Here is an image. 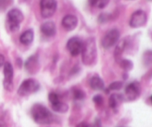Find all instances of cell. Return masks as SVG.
I'll return each mask as SVG.
<instances>
[{"label":"cell","mask_w":152,"mask_h":127,"mask_svg":"<svg viewBox=\"0 0 152 127\" xmlns=\"http://www.w3.org/2000/svg\"><path fill=\"white\" fill-rule=\"evenodd\" d=\"M4 61L5 60H4V56H3L1 54H0V67L4 64V63H5V62H4Z\"/></svg>","instance_id":"cell-28"},{"label":"cell","mask_w":152,"mask_h":127,"mask_svg":"<svg viewBox=\"0 0 152 127\" xmlns=\"http://www.w3.org/2000/svg\"><path fill=\"white\" fill-rule=\"evenodd\" d=\"M40 84L37 80L33 79V78H28L25 80L21 84L18 89V94L19 95L28 96L29 95L35 93L39 89Z\"/></svg>","instance_id":"cell-4"},{"label":"cell","mask_w":152,"mask_h":127,"mask_svg":"<svg viewBox=\"0 0 152 127\" xmlns=\"http://www.w3.org/2000/svg\"><path fill=\"white\" fill-rule=\"evenodd\" d=\"M34 33L32 30H27L22 34H21L19 37V41L24 45H28L31 44V42L34 40Z\"/></svg>","instance_id":"cell-15"},{"label":"cell","mask_w":152,"mask_h":127,"mask_svg":"<svg viewBox=\"0 0 152 127\" xmlns=\"http://www.w3.org/2000/svg\"><path fill=\"white\" fill-rule=\"evenodd\" d=\"M4 81L3 86L7 91H12L13 89V68L11 64L9 62H5L4 64Z\"/></svg>","instance_id":"cell-6"},{"label":"cell","mask_w":152,"mask_h":127,"mask_svg":"<svg viewBox=\"0 0 152 127\" xmlns=\"http://www.w3.org/2000/svg\"><path fill=\"white\" fill-rule=\"evenodd\" d=\"M123 97L120 94H113L110 96L109 100H108V104L110 108L113 110L116 111L120 106L121 103L123 102Z\"/></svg>","instance_id":"cell-14"},{"label":"cell","mask_w":152,"mask_h":127,"mask_svg":"<svg viewBox=\"0 0 152 127\" xmlns=\"http://www.w3.org/2000/svg\"><path fill=\"white\" fill-rule=\"evenodd\" d=\"M120 65L122 69L126 71H130L133 68V62L129 59H121L120 61Z\"/></svg>","instance_id":"cell-19"},{"label":"cell","mask_w":152,"mask_h":127,"mask_svg":"<svg viewBox=\"0 0 152 127\" xmlns=\"http://www.w3.org/2000/svg\"><path fill=\"white\" fill-rule=\"evenodd\" d=\"M89 3L91 6H96L99 8H104L109 3V1H108V0H105V1H104V0H101V1L94 0V1H90Z\"/></svg>","instance_id":"cell-20"},{"label":"cell","mask_w":152,"mask_h":127,"mask_svg":"<svg viewBox=\"0 0 152 127\" xmlns=\"http://www.w3.org/2000/svg\"><path fill=\"white\" fill-rule=\"evenodd\" d=\"M25 69L28 71L29 73L34 74L38 71L39 67V61H38V56L37 55H34V56H31V57L28 58L27 61H25Z\"/></svg>","instance_id":"cell-12"},{"label":"cell","mask_w":152,"mask_h":127,"mask_svg":"<svg viewBox=\"0 0 152 127\" xmlns=\"http://www.w3.org/2000/svg\"><path fill=\"white\" fill-rule=\"evenodd\" d=\"M74 99L76 100H83L85 97H86V94L84 92L80 89H77L74 90V93H73Z\"/></svg>","instance_id":"cell-23"},{"label":"cell","mask_w":152,"mask_h":127,"mask_svg":"<svg viewBox=\"0 0 152 127\" xmlns=\"http://www.w3.org/2000/svg\"><path fill=\"white\" fill-rule=\"evenodd\" d=\"M90 87L92 89L98 91V90L103 89L105 84L101 78L98 76H94L90 80Z\"/></svg>","instance_id":"cell-16"},{"label":"cell","mask_w":152,"mask_h":127,"mask_svg":"<svg viewBox=\"0 0 152 127\" xmlns=\"http://www.w3.org/2000/svg\"><path fill=\"white\" fill-rule=\"evenodd\" d=\"M94 102L97 105H101L102 103H103V97L100 95H96V96H94L93 98Z\"/></svg>","instance_id":"cell-26"},{"label":"cell","mask_w":152,"mask_h":127,"mask_svg":"<svg viewBox=\"0 0 152 127\" xmlns=\"http://www.w3.org/2000/svg\"><path fill=\"white\" fill-rule=\"evenodd\" d=\"M84 42L80 38L72 37L67 42V49L72 56H77L81 53Z\"/></svg>","instance_id":"cell-8"},{"label":"cell","mask_w":152,"mask_h":127,"mask_svg":"<svg viewBox=\"0 0 152 127\" xmlns=\"http://www.w3.org/2000/svg\"><path fill=\"white\" fill-rule=\"evenodd\" d=\"M123 83L122 81H115L111 84L108 87V89L109 91L111 90H120L123 88Z\"/></svg>","instance_id":"cell-21"},{"label":"cell","mask_w":152,"mask_h":127,"mask_svg":"<svg viewBox=\"0 0 152 127\" xmlns=\"http://www.w3.org/2000/svg\"><path fill=\"white\" fill-rule=\"evenodd\" d=\"M146 22L147 15L145 12L142 10H138L132 15L129 25L132 27L137 28L145 25Z\"/></svg>","instance_id":"cell-9"},{"label":"cell","mask_w":152,"mask_h":127,"mask_svg":"<svg viewBox=\"0 0 152 127\" xmlns=\"http://www.w3.org/2000/svg\"><path fill=\"white\" fill-rule=\"evenodd\" d=\"M51 108L54 112L59 113H65L68 110V106L64 102L60 101L51 105Z\"/></svg>","instance_id":"cell-18"},{"label":"cell","mask_w":152,"mask_h":127,"mask_svg":"<svg viewBox=\"0 0 152 127\" xmlns=\"http://www.w3.org/2000/svg\"><path fill=\"white\" fill-rule=\"evenodd\" d=\"M83 63L87 66H91L95 63L97 56L96 40L94 37L88 38L83 44L81 52Z\"/></svg>","instance_id":"cell-2"},{"label":"cell","mask_w":152,"mask_h":127,"mask_svg":"<svg viewBox=\"0 0 152 127\" xmlns=\"http://www.w3.org/2000/svg\"><path fill=\"white\" fill-rule=\"evenodd\" d=\"M120 31L117 29H111L105 34L102 39V45L105 49H109L116 44L120 38Z\"/></svg>","instance_id":"cell-5"},{"label":"cell","mask_w":152,"mask_h":127,"mask_svg":"<svg viewBox=\"0 0 152 127\" xmlns=\"http://www.w3.org/2000/svg\"><path fill=\"white\" fill-rule=\"evenodd\" d=\"M141 87L138 82H132L130 83L129 85L126 87L125 90V94H126V98L129 100H134L139 97L140 95Z\"/></svg>","instance_id":"cell-10"},{"label":"cell","mask_w":152,"mask_h":127,"mask_svg":"<svg viewBox=\"0 0 152 127\" xmlns=\"http://www.w3.org/2000/svg\"><path fill=\"white\" fill-rule=\"evenodd\" d=\"M151 50H148V51L144 53L143 60L144 61H146L147 65H150L151 63Z\"/></svg>","instance_id":"cell-24"},{"label":"cell","mask_w":152,"mask_h":127,"mask_svg":"<svg viewBox=\"0 0 152 127\" xmlns=\"http://www.w3.org/2000/svg\"><path fill=\"white\" fill-rule=\"evenodd\" d=\"M126 40H122L120 42H119L117 44V47H116L115 50H114V58H115V60L117 61L120 62V61L121 60V56L123 54V51L126 49Z\"/></svg>","instance_id":"cell-17"},{"label":"cell","mask_w":152,"mask_h":127,"mask_svg":"<svg viewBox=\"0 0 152 127\" xmlns=\"http://www.w3.org/2000/svg\"><path fill=\"white\" fill-rule=\"evenodd\" d=\"M0 127H7L5 122L1 119H0Z\"/></svg>","instance_id":"cell-30"},{"label":"cell","mask_w":152,"mask_h":127,"mask_svg":"<svg viewBox=\"0 0 152 127\" xmlns=\"http://www.w3.org/2000/svg\"><path fill=\"white\" fill-rule=\"evenodd\" d=\"M57 7V2L53 0H42L40 1L41 15L43 18H50L55 13Z\"/></svg>","instance_id":"cell-7"},{"label":"cell","mask_w":152,"mask_h":127,"mask_svg":"<svg viewBox=\"0 0 152 127\" xmlns=\"http://www.w3.org/2000/svg\"><path fill=\"white\" fill-rule=\"evenodd\" d=\"M48 100L50 103V105H53L54 103H57V102L60 101V97L55 92H50L48 95Z\"/></svg>","instance_id":"cell-22"},{"label":"cell","mask_w":152,"mask_h":127,"mask_svg":"<svg viewBox=\"0 0 152 127\" xmlns=\"http://www.w3.org/2000/svg\"><path fill=\"white\" fill-rule=\"evenodd\" d=\"M41 32L48 37H52L56 34V28L54 22L48 21L43 23L41 26Z\"/></svg>","instance_id":"cell-13"},{"label":"cell","mask_w":152,"mask_h":127,"mask_svg":"<svg viewBox=\"0 0 152 127\" xmlns=\"http://www.w3.org/2000/svg\"><path fill=\"white\" fill-rule=\"evenodd\" d=\"M93 127H101V122L99 120H96V122H95L94 125L92 126Z\"/></svg>","instance_id":"cell-29"},{"label":"cell","mask_w":152,"mask_h":127,"mask_svg":"<svg viewBox=\"0 0 152 127\" xmlns=\"http://www.w3.org/2000/svg\"><path fill=\"white\" fill-rule=\"evenodd\" d=\"M108 20H109V15L108 13H102L98 17V21L100 23H104V22H106Z\"/></svg>","instance_id":"cell-25"},{"label":"cell","mask_w":152,"mask_h":127,"mask_svg":"<svg viewBox=\"0 0 152 127\" xmlns=\"http://www.w3.org/2000/svg\"><path fill=\"white\" fill-rule=\"evenodd\" d=\"M78 24V19L77 16L74 15H67L62 19V25L66 30L71 31L75 29Z\"/></svg>","instance_id":"cell-11"},{"label":"cell","mask_w":152,"mask_h":127,"mask_svg":"<svg viewBox=\"0 0 152 127\" xmlns=\"http://www.w3.org/2000/svg\"><path fill=\"white\" fill-rule=\"evenodd\" d=\"M76 127H93V126H92V125H91V124L83 122V123H79Z\"/></svg>","instance_id":"cell-27"},{"label":"cell","mask_w":152,"mask_h":127,"mask_svg":"<svg viewBox=\"0 0 152 127\" xmlns=\"http://www.w3.org/2000/svg\"><path fill=\"white\" fill-rule=\"evenodd\" d=\"M24 16L19 9L13 8L7 13V27L10 32H16L19 30V24L23 21Z\"/></svg>","instance_id":"cell-3"},{"label":"cell","mask_w":152,"mask_h":127,"mask_svg":"<svg viewBox=\"0 0 152 127\" xmlns=\"http://www.w3.org/2000/svg\"><path fill=\"white\" fill-rule=\"evenodd\" d=\"M33 120L39 125H48L54 121V116L50 110L40 103L33 105L31 109Z\"/></svg>","instance_id":"cell-1"}]
</instances>
